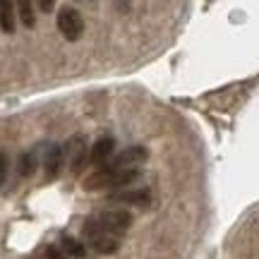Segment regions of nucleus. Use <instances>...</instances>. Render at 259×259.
Here are the masks:
<instances>
[{"label":"nucleus","instance_id":"obj_6","mask_svg":"<svg viewBox=\"0 0 259 259\" xmlns=\"http://www.w3.org/2000/svg\"><path fill=\"white\" fill-rule=\"evenodd\" d=\"M147 158H149V151L144 147H127L122 154L115 156L113 166H108V168H137L139 163H144Z\"/></svg>","mask_w":259,"mask_h":259},{"label":"nucleus","instance_id":"obj_5","mask_svg":"<svg viewBox=\"0 0 259 259\" xmlns=\"http://www.w3.org/2000/svg\"><path fill=\"white\" fill-rule=\"evenodd\" d=\"M63 151H65V158H67L70 168H72V176H77V173L84 168V161H89V149H87L84 137H82V135L72 137L63 147Z\"/></svg>","mask_w":259,"mask_h":259},{"label":"nucleus","instance_id":"obj_12","mask_svg":"<svg viewBox=\"0 0 259 259\" xmlns=\"http://www.w3.org/2000/svg\"><path fill=\"white\" fill-rule=\"evenodd\" d=\"M17 10H19V17H22V24L24 27H34L36 24V17H34V5L31 3H27V0H22V3H17Z\"/></svg>","mask_w":259,"mask_h":259},{"label":"nucleus","instance_id":"obj_15","mask_svg":"<svg viewBox=\"0 0 259 259\" xmlns=\"http://www.w3.org/2000/svg\"><path fill=\"white\" fill-rule=\"evenodd\" d=\"M46 259H70V257L63 250H58V247H46Z\"/></svg>","mask_w":259,"mask_h":259},{"label":"nucleus","instance_id":"obj_3","mask_svg":"<svg viewBox=\"0 0 259 259\" xmlns=\"http://www.w3.org/2000/svg\"><path fill=\"white\" fill-rule=\"evenodd\" d=\"M94 221H96V226H99L101 231L111 233L115 238H120L122 233L130 228L132 216H130V211H125V209H111V211H101Z\"/></svg>","mask_w":259,"mask_h":259},{"label":"nucleus","instance_id":"obj_13","mask_svg":"<svg viewBox=\"0 0 259 259\" xmlns=\"http://www.w3.org/2000/svg\"><path fill=\"white\" fill-rule=\"evenodd\" d=\"M19 173L22 176H31L34 173V156L31 154H24V156L19 158Z\"/></svg>","mask_w":259,"mask_h":259},{"label":"nucleus","instance_id":"obj_14","mask_svg":"<svg viewBox=\"0 0 259 259\" xmlns=\"http://www.w3.org/2000/svg\"><path fill=\"white\" fill-rule=\"evenodd\" d=\"M8 166H10L8 156L0 151V185H3V183H5V178H8Z\"/></svg>","mask_w":259,"mask_h":259},{"label":"nucleus","instance_id":"obj_11","mask_svg":"<svg viewBox=\"0 0 259 259\" xmlns=\"http://www.w3.org/2000/svg\"><path fill=\"white\" fill-rule=\"evenodd\" d=\"M0 29L5 34H12L15 31V5L12 3H5L0 0Z\"/></svg>","mask_w":259,"mask_h":259},{"label":"nucleus","instance_id":"obj_1","mask_svg":"<svg viewBox=\"0 0 259 259\" xmlns=\"http://www.w3.org/2000/svg\"><path fill=\"white\" fill-rule=\"evenodd\" d=\"M139 178V168H103L84 180L87 192L106 190V187H130Z\"/></svg>","mask_w":259,"mask_h":259},{"label":"nucleus","instance_id":"obj_7","mask_svg":"<svg viewBox=\"0 0 259 259\" xmlns=\"http://www.w3.org/2000/svg\"><path fill=\"white\" fill-rule=\"evenodd\" d=\"M113 149H115V142H113V137H101L96 139L92 144V149H89V163H94V166H99V163H106L108 158H111Z\"/></svg>","mask_w":259,"mask_h":259},{"label":"nucleus","instance_id":"obj_10","mask_svg":"<svg viewBox=\"0 0 259 259\" xmlns=\"http://www.w3.org/2000/svg\"><path fill=\"white\" fill-rule=\"evenodd\" d=\"M60 250H63L70 259H84L87 257V247H84L77 238H72V235H63V238H60Z\"/></svg>","mask_w":259,"mask_h":259},{"label":"nucleus","instance_id":"obj_2","mask_svg":"<svg viewBox=\"0 0 259 259\" xmlns=\"http://www.w3.org/2000/svg\"><path fill=\"white\" fill-rule=\"evenodd\" d=\"M82 235H84V240L92 245V250L99 252V254H115V252L120 250V238L101 231L94 219L87 221V226L82 228Z\"/></svg>","mask_w":259,"mask_h":259},{"label":"nucleus","instance_id":"obj_16","mask_svg":"<svg viewBox=\"0 0 259 259\" xmlns=\"http://www.w3.org/2000/svg\"><path fill=\"white\" fill-rule=\"evenodd\" d=\"M38 8L44 10V12H48V10H53V3H51V0H41V3H38Z\"/></svg>","mask_w":259,"mask_h":259},{"label":"nucleus","instance_id":"obj_9","mask_svg":"<svg viewBox=\"0 0 259 259\" xmlns=\"http://www.w3.org/2000/svg\"><path fill=\"white\" fill-rule=\"evenodd\" d=\"M149 199H151V194H149L147 190H127V192H115V194H111V202L139 204V206L149 204Z\"/></svg>","mask_w":259,"mask_h":259},{"label":"nucleus","instance_id":"obj_8","mask_svg":"<svg viewBox=\"0 0 259 259\" xmlns=\"http://www.w3.org/2000/svg\"><path fill=\"white\" fill-rule=\"evenodd\" d=\"M63 161H65V151H63V147L53 144V147L48 149V154H46V178H48V180H56V178L60 176Z\"/></svg>","mask_w":259,"mask_h":259},{"label":"nucleus","instance_id":"obj_4","mask_svg":"<svg viewBox=\"0 0 259 259\" xmlns=\"http://www.w3.org/2000/svg\"><path fill=\"white\" fill-rule=\"evenodd\" d=\"M58 31L63 34L67 41H77L84 31V19L79 15V10L74 8H63L58 12Z\"/></svg>","mask_w":259,"mask_h":259}]
</instances>
